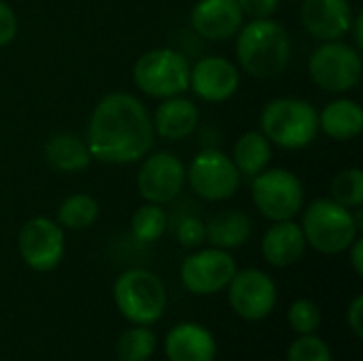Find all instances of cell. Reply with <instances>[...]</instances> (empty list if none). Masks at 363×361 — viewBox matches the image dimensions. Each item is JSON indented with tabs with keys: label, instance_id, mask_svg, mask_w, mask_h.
Wrapping results in <instances>:
<instances>
[{
	"label": "cell",
	"instance_id": "1",
	"mask_svg": "<svg viewBox=\"0 0 363 361\" xmlns=\"http://www.w3.org/2000/svg\"><path fill=\"white\" fill-rule=\"evenodd\" d=\"M155 132L145 104L125 91H113L98 100L87 126L91 160L125 166L140 162L153 147Z\"/></svg>",
	"mask_w": 363,
	"mask_h": 361
},
{
	"label": "cell",
	"instance_id": "2",
	"mask_svg": "<svg viewBox=\"0 0 363 361\" xmlns=\"http://www.w3.org/2000/svg\"><path fill=\"white\" fill-rule=\"evenodd\" d=\"M240 68L255 79L279 77L291 60V36L274 19H251L236 32Z\"/></svg>",
	"mask_w": 363,
	"mask_h": 361
},
{
	"label": "cell",
	"instance_id": "3",
	"mask_svg": "<svg viewBox=\"0 0 363 361\" xmlns=\"http://www.w3.org/2000/svg\"><path fill=\"white\" fill-rule=\"evenodd\" d=\"M259 132L281 149L298 151L308 147L319 132V113L304 100L283 96L270 100L259 115Z\"/></svg>",
	"mask_w": 363,
	"mask_h": 361
},
{
	"label": "cell",
	"instance_id": "4",
	"mask_svg": "<svg viewBox=\"0 0 363 361\" xmlns=\"http://www.w3.org/2000/svg\"><path fill=\"white\" fill-rule=\"evenodd\" d=\"M300 228L304 232L306 245L323 255L345 253L362 232L353 213L332 198H319L311 202L304 211Z\"/></svg>",
	"mask_w": 363,
	"mask_h": 361
},
{
	"label": "cell",
	"instance_id": "5",
	"mask_svg": "<svg viewBox=\"0 0 363 361\" xmlns=\"http://www.w3.org/2000/svg\"><path fill=\"white\" fill-rule=\"evenodd\" d=\"M189 70L191 64L183 53L170 47H157L143 53L134 68V85L149 98H172L189 89Z\"/></svg>",
	"mask_w": 363,
	"mask_h": 361
},
{
	"label": "cell",
	"instance_id": "6",
	"mask_svg": "<svg viewBox=\"0 0 363 361\" xmlns=\"http://www.w3.org/2000/svg\"><path fill=\"white\" fill-rule=\"evenodd\" d=\"M115 304L119 313L136 323V326H151L155 323L166 309V287L157 274L145 268L125 270L115 281Z\"/></svg>",
	"mask_w": 363,
	"mask_h": 361
},
{
	"label": "cell",
	"instance_id": "7",
	"mask_svg": "<svg viewBox=\"0 0 363 361\" xmlns=\"http://www.w3.org/2000/svg\"><path fill=\"white\" fill-rule=\"evenodd\" d=\"M308 74L317 87L332 94H347L362 81V53L345 40L321 43L308 60Z\"/></svg>",
	"mask_w": 363,
	"mask_h": 361
},
{
	"label": "cell",
	"instance_id": "8",
	"mask_svg": "<svg viewBox=\"0 0 363 361\" xmlns=\"http://www.w3.org/2000/svg\"><path fill=\"white\" fill-rule=\"evenodd\" d=\"M251 198L266 219L287 221L304 206V185L287 168H266L253 177Z\"/></svg>",
	"mask_w": 363,
	"mask_h": 361
},
{
	"label": "cell",
	"instance_id": "9",
	"mask_svg": "<svg viewBox=\"0 0 363 361\" xmlns=\"http://www.w3.org/2000/svg\"><path fill=\"white\" fill-rule=\"evenodd\" d=\"M185 181L196 196L208 202H223L236 196L242 177L228 153L219 149H204L185 168Z\"/></svg>",
	"mask_w": 363,
	"mask_h": 361
},
{
	"label": "cell",
	"instance_id": "10",
	"mask_svg": "<svg viewBox=\"0 0 363 361\" xmlns=\"http://www.w3.org/2000/svg\"><path fill=\"white\" fill-rule=\"evenodd\" d=\"M185 164L172 151H153L140 160L136 187L145 202L168 204L183 191Z\"/></svg>",
	"mask_w": 363,
	"mask_h": 361
},
{
	"label": "cell",
	"instance_id": "11",
	"mask_svg": "<svg viewBox=\"0 0 363 361\" xmlns=\"http://www.w3.org/2000/svg\"><path fill=\"white\" fill-rule=\"evenodd\" d=\"M17 249L26 266L51 272L64 257V228L49 217H32L19 230Z\"/></svg>",
	"mask_w": 363,
	"mask_h": 361
},
{
	"label": "cell",
	"instance_id": "12",
	"mask_svg": "<svg viewBox=\"0 0 363 361\" xmlns=\"http://www.w3.org/2000/svg\"><path fill=\"white\" fill-rule=\"evenodd\" d=\"M236 274L234 257L217 247L196 251L181 264V283L196 296H211L225 289Z\"/></svg>",
	"mask_w": 363,
	"mask_h": 361
},
{
	"label": "cell",
	"instance_id": "13",
	"mask_svg": "<svg viewBox=\"0 0 363 361\" xmlns=\"http://www.w3.org/2000/svg\"><path fill=\"white\" fill-rule=\"evenodd\" d=\"M228 287H230V304L234 313L245 321L266 319L277 304L274 281L257 268H247L240 272L236 270Z\"/></svg>",
	"mask_w": 363,
	"mask_h": 361
},
{
	"label": "cell",
	"instance_id": "14",
	"mask_svg": "<svg viewBox=\"0 0 363 361\" xmlns=\"http://www.w3.org/2000/svg\"><path fill=\"white\" fill-rule=\"evenodd\" d=\"M240 87V70L221 55H206L189 70V89L204 102L221 104L234 98Z\"/></svg>",
	"mask_w": 363,
	"mask_h": 361
},
{
	"label": "cell",
	"instance_id": "15",
	"mask_svg": "<svg viewBox=\"0 0 363 361\" xmlns=\"http://www.w3.org/2000/svg\"><path fill=\"white\" fill-rule=\"evenodd\" d=\"M300 15L306 32L321 43L342 40L355 17L349 0H304Z\"/></svg>",
	"mask_w": 363,
	"mask_h": 361
},
{
	"label": "cell",
	"instance_id": "16",
	"mask_svg": "<svg viewBox=\"0 0 363 361\" xmlns=\"http://www.w3.org/2000/svg\"><path fill=\"white\" fill-rule=\"evenodd\" d=\"M191 28L206 40H228L245 23L236 0H198L191 9Z\"/></svg>",
	"mask_w": 363,
	"mask_h": 361
},
{
	"label": "cell",
	"instance_id": "17",
	"mask_svg": "<svg viewBox=\"0 0 363 361\" xmlns=\"http://www.w3.org/2000/svg\"><path fill=\"white\" fill-rule=\"evenodd\" d=\"M198 121H200L198 106L194 104V100L183 98V94L164 98L151 117L153 132L166 140H183L191 136L194 130L198 128Z\"/></svg>",
	"mask_w": 363,
	"mask_h": 361
},
{
	"label": "cell",
	"instance_id": "18",
	"mask_svg": "<svg viewBox=\"0 0 363 361\" xmlns=\"http://www.w3.org/2000/svg\"><path fill=\"white\" fill-rule=\"evenodd\" d=\"M306 251V238L294 219L274 221L262 238V255L268 264L277 268H287L302 260Z\"/></svg>",
	"mask_w": 363,
	"mask_h": 361
},
{
	"label": "cell",
	"instance_id": "19",
	"mask_svg": "<svg viewBox=\"0 0 363 361\" xmlns=\"http://www.w3.org/2000/svg\"><path fill=\"white\" fill-rule=\"evenodd\" d=\"M215 353L213 334L198 323H179L166 336V355L170 361H213Z\"/></svg>",
	"mask_w": 363,
	"mask_h": 361
},
{
	"label": "cell",
	"instance_id": "20",
	"mask_svg": "<svg viewBox=\"0 0 363 361\" xmlns=\"http://www.w3.org/2000/svg\"><path fill=\"white\" fill-rule=\"evenodd\" d=\"M319 130L336 143L353 140L363 130V109L355 100L338 98L319 113Z\"/></svg>",
	"mask_w": 363,
	"mask_h": 361
},
{
	"label": "cell",
	"instance_id": "21",
	"mask_svg": "<svg viewBox=\"0 0 363 361\" xmlns=\"http://www.w3.org/2000/svg\"><path fill=\"white\" fill-rule=\"evenodd\" d=\"M45 162L57 172L74 174L91 164V153L83 138L70 132H60L45 143Z\"/></svg>",
	"mask_w": 363,
	"mask_h": 361
},
{
	"label": "cell",
	"instance_id": "22",
	"mask_svg": "<svg viewBox=\"0 0 363 361\" xmlns=\"http://www.w3.org/2000/svg\"><path fill=\"white\" fill-rule=\"evenodd\" d=\"M253 234V223L242 211H223L206 223V240L211 247L230 251L242 247Z\"/></svg>",
	"mask_w": 363,
	"mask_h": 361
},
{
	"label": "cell",
	"instance_id": "23",
	"mask_svg": "<svg viewBox=\"0 0 363 361\" xmlns=\"http://www.w3.org/2000/svg\"><path fill=\"white\" fill-rule=\"evenodd\" d=\"M270 160H272V143L259 130L245 132L236 140L232 151V162L238 168L240 177H249V179L266 170Z\"/></svg>",
	"mask_w": 363,
	"mask_h": 361
},
{
	"label": "cell",
	"instance_id": "24",
	"mask_svg": "<svg viewBox=\"0 0 363 361\" xmlns=\"http://www.w3.org/2000/svg\"><path fill=\"white\" fill-rule=\"evenodd\" d=\"M100 206L89 194H72L57 209V223L66 230H85L96 223Z\"/></svg>",
	"mask_w": 363,
	"mask_h": 361
},
{
	"label": "cell",
	"instance_id": "25",
	"mask_svg": "<svg viewBox=\"0 0 363 361\" xmlns=\"http://www.w3.org/2000/svg\"><path fill=\"white\" fill-rule=\"evenodd\" d=\"M168 228V215L162 204L145 202L132 215V234L140 243H155L164 236Z\"/></svg>",
	"mask_w": 363,
	"mask_h": 361
},
{
	"label": "cell",
	"instance_id": "26",
	"mask_svg": "<svg viewBox=\"0 0 363 361\" xmlns=\"http://www.w3.org/2000/svg\"><path fill=\"white\" fill-rule=\"evenodd\" d=\"M330 198L349 211H355L363 204V172L362 168H345L330 183Z\"/></svg>",
	"mask_w": 363,
	"mask_h": 361
},
{
	"label": "cell",
	"instance_id": "27",
	"mask_svg": "<svg viewBox=\"0 0 363 361\" xmlns=\"http://www.w3.org/2000/svg\"><path fill=\"white\" fill-rule=\"evenodd\" d=\"M155 334L145 326L123 332L117 340V355L121 361H147L155 351Z\"/></svg>",
	"mask_w": 363,
	"mask_h": 361
},
{
	"label": "cell",
	"instance_id": "28",
	"mask_svg": "<svg viewBox=\"0 0 363 361\" xmlns=\"http://www.w3.org/2000/svg\"><path fill=\"white\" fill-rule=\"evenodd\" d=\"M289 326L298 332V334H315L317 328L321 326V313L319 306L313 300H296L289 306Z\"/></svg>",
	"mask_w": 363,
	"mask_h": 361
},
{
	"label": "cell",
	"instance_id": "29",
	"mask_svg": "<svg viewBox=\"0 0 363 361\" xmlns=\"http://www.w3.org/2000/svg\"><path fill=\"white\" fill-rule=\"evenodd\" d=\"M287 361H332V353L321 338L304 334L289 347Z\"/></svg>",
	"mask_w": 363,
	"mask_h": 361
},
{
	"label": "cell",
	"instance_id": "30",
	"mask_svg": "<svg viewBox=\"0 0 363 361\" xmlns=\"http://www.w3.org/2000/svg\"><path fill=\"white\" fill-rule=\"evenodd\" d=\"M177 240L185 249H198L206 243V223L198 217H185L177 226Z\"/></svg>",
	"mask_w": 363,
	"mask_h": 361
},
{
	"label": "cell",
	"instance_id": "31",
	"mask_svg": "<svg viewBox=\"0 0 363 361\" xmlns=\"http://www.w3.org/2000/svg\"><path fill=\"white\" fill-rule=\"evenodd\" d=\"M242 15L251 19H268L277 13L281 0H236Z\"/></svg>",
	"mask_w": 363,
	"mask_h": 361
},
{
	"label": "cell",
	"instance_id": "32",
	"mask_svg": "<svg viewBox=\"0 0 363 361\" xmlns=\"http://www.w3.org/2000/svg\"><path fill=\"white\" fill-rule=\"evenodd\" d=\"M15 36H17V15L4 0H0V47L11 45Z\"/></svg>",
	"mask_w": 363,
	"mask_h": 361
},
{
	"label": "cell",
	"instance_id": "33",
	"mask_svg": "<svg viewBox=\"0 0 363 361\" xmlns=\"http://www.w3.org/2000/svg\"><path fill=\"white\" fill-rule=\"evenodd\" d=\"M347 321H349V328L353 330V334L357 338L363 336V296H355V300L351 302L349 306V313H347Z\"/></svg>",
	"mask_w": 363,
	"mask_h": 361
},
{
	"label": "cell",
	"instance_id": "34",
	"mask_svg": "<svg viewBox=\"0 0 363 361\" xmlns=\"http://www.w3.org/2000/svg\"><path fill=\"white\" fill-rule=\"evenodd\" d=\"M347 251H351V264H353L355 274H357V277H363V240L362 238L357 236V238L353 240V245H351Z\"/></svg>",
	"mask_w": 363,
	"mask_h": 361
},
{
	"label": "cell",
	"instance_id": "35",
	"mask_svg": "<svg viewBox=\"0 0 363 361\" xmlns=\"http://www.w3.org/2000/svg\"><path fill=\"white\" fill-rule=\"evenodd\" d=\"M353 32V38H355V47L362 51L363 47V13H357L355 17H353V23H351V30H349V34Z\"/></svg>",
	"mask_w": 363,
	"mask_h": 361
}]
</instances>
